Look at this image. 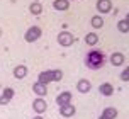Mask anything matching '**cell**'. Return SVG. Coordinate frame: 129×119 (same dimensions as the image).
Segmentation results:
<instances>
[{
    "label": "cell",
    "mask_w": 129,
    "mask_h": 119,
    "mask_svg": "<svg viewBox=\"0 0 129 119\" xmlns=\"http://www.w3.org/2000/svg\"><path fill=\"white\" fill-rule=\"evenodd\" d=\"M117 31H119V33H122V34H127L129 33V24L124 19L119 20V22H117Z\"/></svg>",
    "instance_id": "cell-20"
},
{
    "label": "cell",
    "mask_w": 129,
    "mask_h": 119,
    "mask_svg": "<svg viewBox=\"0 0 129 119\" xmlns=\"http://www.w3.org/2000/svg\"><path fill=\"white\" fill-rule=\"evenodd\" d=\"M0 36H2V29H0Z\"/></svg>",
    "instance_id": "cell-26"
},
{
    "label": "cell",
    "mask_w": 129,
    "mask_h": 119,
    "mask_svg": "<svg viewBox=\"0 0 129 119\" xmlns=\"http://www.w3.org/2000/svg\"><path fill=\"white\" fill-rule=\"evenodd\" d=\"M85 43L88 44V46H95L97 43H99V36L95 33H88L85 36Z\"/></svg>",
    "instance_id": "cell-16"
},
{
    "label": "cell",
    "mask_w": 129,
    "mask_h": 119,
    "mask_svg": "<svg viewBox=\"0 0 129 119\" xmlns=\"http://www.w3.org/2000/svg\"><path fill=\"white\" fill-rule=\"evenodd\" d=\"M32 92L36 94L38 97H44L46 94H48V85H43V83L36 82V83L32 85Z\"/></svg>",
    "instance_id": "cell-13"
},
{
    "label": "cell",
    "mask_w": 129,
    "mask_h": 119,
    "mask_svg": "<svg viewBox=\"0 0 129 119\" xmlns=\"http://www.w3.org/2000/svg\"><path fill=\"white\" fill-rule=\"evenodd\" d=\"M77 112V107L73 106V104H66V106H59V114L63 116V117H71V116H75Z\"/></svg>",
    "instance_id": "cell-5"
},
{
    "label": "cell",
    "mask_w": 129,
    "mask_h": 119,
    "mask_svg": "<svg viewBox=\"0 0 129 119\" xmlns=\"http://www.w3.org/2000/svg\"><path fill=\"white\" fill-rule=\"evenodd\" d=\"M63 80V72L61 70H53V82H61Z\"/></svg>",
    "instance_id": "cell-21"
},
{
    "label": "cell",
    "mask_w": 129,
    "mask_h": 119,
    "mask_svg": "<svg viewBox=\"0 0 129 119\" xmlns=\"http://www.w3.org/2000/svg\"><path fill=\"white\" fill-rule=\"evenodd\" d=\"M32 119H44V117H43L41 114H38V116H34V117H32Z\"/></svg>",
    "instance_id": "cell-23"
},
{
    "label": "cell",
    "mask_w": 129,
    "mask_h": 119,
    "mask_svg": "<svg viewBox=\"0 0 129 119\" xmlns=\"http://www.w3.org/2000/svg\"><path fill=\"white\" fill-rule=\"evenodd\" d=\"M53 7H54V10L64 12V10L70 9V0H54L53 2Z\"/></svg>",
    "instance_id": "cell-14"
},
{
    "label": "cell",
    "mask_w": 129,
    "mask_h": 119,
    "mask_svg": "<svg viewBox=\"0 0 129 119\" xmlns=\"http://www.w3.org/2000/svg\"><path fill=\"white\" fill-rule=\"evenodd\" d=\"M102 116H105V117H109V119H116L117 117V109L116 107H105Z\"/></svg>",
    "instance_id": "cell-18"
},
{
    "label": "cell",
    "mask_w": 129,
    "mask_h": 119,
    "mask_svg": "<svg viewBox=\"0 0 129 119\" xmlns=\"http://www.w3.org/2000/svg\"><path fill=\"white\" fill-rule=\"evenodd\" d=\"M99 119H109V117H105V116H100V117H99Z\"/></svg>",
    "instance_id": "cell-25"
},
{
    "label": "cell",
    "mask_w": 129,
    "mask_h": 119,
    "mask_svg": "<svg viewBox=\"0 0 129 119\" xmlns=\"http://www.w3.org/2000/svg\"><path fill=\"white\" fill-rule=\"evenodd\" d=\"M58 43H59V46L68 48L75 43V36L71 33H68V31H61V33L58 34Z\"/></svg>",
    "instance_id": "cell-3"
},
{
    "label": "cell",
    "mask_w": 129,
    "mask_h": 119,
    "mask_svg": "<svg viewBox=\"0 0 129 119\" xmlns=\"http://www.w3.org/2000/svg\"><path fill=\"white\" fill-rule=\"evenodd\" d=\"M29 10H31L32 15H41V12H43V5H41L39 2H32L31 5H29Z\"/></svg>",
    "instance_id": "cell-17"
},
{
    "label": "cell",
    "mask_w": 129,
    "mask_h": 119,
    "mask_svg": "<svg viewBox=\"0 0 129 119\" xmlns=\"http://www.w3.org/2000/svg\"><path fill=\"white\" fill-rule=\"evenodd\" d=\"M77 90L80 94H88L92 90V83H90V80H87V78H80L78 80V83H77Z\"/></svg>",
    "instance_id": "cell-6"
},
{
    "label": "cell",
    "mask_w": 129,
    "mask_h": 119,
    "mask_svg": "<svg viewBox=\"0 0 129 119\" xmlns=\"http://www.w3.org/2000/svg\"><path fill=\"white\" fill-rule=\"evenodd\" d=\"M121 80L122 82H129V65L126 70H122V73H121Z\"/></svg>",
    "instance_id": "cell-22"
},
{
    "label": "cell",
    "mask_w": 129,
    "mask_h": 119,
    "mask_svg": "<svg viewBox=\"0 0 129 119\" xmlns=\"http://www.w3.org/2000/svg\"><path fill=\"white\" fill-rule=\"evenodd\" d=\"M14 88H10V87H7L5 90L2 92V95H0V106H7L10 100H12V97H14Z\"/></svg>",
    "instance_id": "cell-8"
},
{
    "label": "cell",
    "mask_w": 129,
    "mask_h": 119,
    "mask_svg": "<svg viewBox=\"0 0 129 119\" xmlns=\"http://www.w3.org/2000/svg\"><path fill=\"white\" fill-rule=\"evenodd\" d=\"M41 36H43L41 27H39V26H32V27H29V29L26 31V34H24V39H26L27 43H34V41H38Z\"/></svg>",
    "instance_id": "cell-2"
},
{
    "label": "cell",
    "mask_w": 129,
    "mask_h": 119,
    "mask_svg": "<svg viewBox=\"0 0 129 119\" xmlns=\"http://www.w3.org/2000/svg\"><path fill=\"white\" fill-rule=\"evenodd\" d=\"M26 75H27V66L26 65H17L14 68V77L15 78L22 80V78H26Z\"/></svg>",
    "instance_id": "cell-15"
},
{
    "label": "cell",
    "mask_w": 129,
    "mask_h": 119,
    "mask_svg": "<svg viewBox=\"0 0 129 119\" xmlns=\"http://www.w3.org/2000/svg\"><path fill=\"white\" fill-rule=\"evenodd\" d=\"M97 10L100 14H109L112 10V2L110 0H97Z\"/></svg>",
    "instance_id": "cell-7"
},
{
    "label": "cell",
    "mask_w": 129,
    "mask_h": 119,
    "mask_svg": "<svg viewBox=\"0 0 129 119\" xmlns=\"http://www.w3.org/2000/svg\"><path fill=\"white\" fill-rule=\"evenodd\" d=\"M71 102V92L64 90V92H59V95L56 97V104L58 106H66Z\"/></svg>",
    "instance_id": "cell-10"
},
{
    "label": "cell",
    "mask_w": 129,
    "mask_h": 119,
    "mask_svg": "<svg viewBox=\"0 0 129 119\" xmlns=\"http://www.w3.org/2000/svg\"><path fill=\"white\" fill-rule=\"evenodd\" d=\"M90 24H92L93 29H100V27L104 26V19L100 17V15H93V17L90 19Z\"/></svg>",
    "instance_id": "cell-19"
},
{
    "label": "cell",
    "mask_w": 129,
    "mask_h": 119,
    "mask_svg": "<svg viewBox=\"0 0 129 119\" xmlns=\"http://www.w3.org/2000/svg\"><path fill=\"white\" fill-rule=\"evenodd\" d=\"M85 65L90 70H100L105 65V54L100 49H90L85 56Z\"/></svg>",
    "instance_id": "cell-1"
},
{
    "label": "cell",
    "mask_w": 129,
    "mask_h": 119,
    "mask_svg": "<svg viewBox=\"0 0 129 119\" xmlns=\"http://www.w3.org/2000/svg\"><path fill=\"white\" fill-rule=\"evenodd\" d=\"M110 63L114 66H121V65H124V61H126V56H124L122 53H119V51H114V53L110 54Z\"/></svg>",
    "instance_id": "cell-9"
},
{
    "label": "cell",
    "mask_w": 129,
    "mask_h": 119,
    "mask_svg": "<svg viewBox=\"0 0 129 119\" xmlns=\"http://www.w3.org/2000/svg\"><path fill=\"white\" fill-rule=\"evenodd\" d=\"M99 92L102 94L104 97H110V95L114 94V87H112V83L105 82V83H100V87H99Z\"/></svg>",
    "instance_id": "cell-12"
},
{
    "label": "cell",
    "mask_w": 129,
    "mask_h": 119,
    "mask_svg": "<svg viewBox=\"0 0 129 119\" xmlns=\"http://www.w3.org/2000/svg\"><path fill=\"white\" fill-rule=\"evenodd\" d=\"M32 109H34L38 114H43V112H46L48 104H46V100L43 99V97H38L36 100H32Z\"/></svg>",
    "instance_id": "cell-4"
},
{
    "label": "cell",
    "mask_w": 129,
    "mask_h": 119,
    "mask_svg": "<svg viewBox=\"0 0 129 119\" xmlns=\"http://www.w3.org/2000/svg\"><path fill=\"white\" fill-rule=\"evenodd\" d=\"M38 82L43 83V85H48L49 82H53V70H48V72H41L38 77Z\"/></svg>",
    "instance_id": "cell-11"
},
{
    "label": "cell",
    "mask_w": 129,
    "mask_h": 119,
    "mask_svg": "<svg viewBox=\"0 0 129 119\" xmlns=\"http://www.w3.org/2000/svg\"><path fill=\"white\" fill-rule=\"evenodd\" d=\"M124 20H126V22L129 24V12H127V15H126V19H124Z\"/></svg>",
    "instance_id": "cell-24"
}]
</instances>
